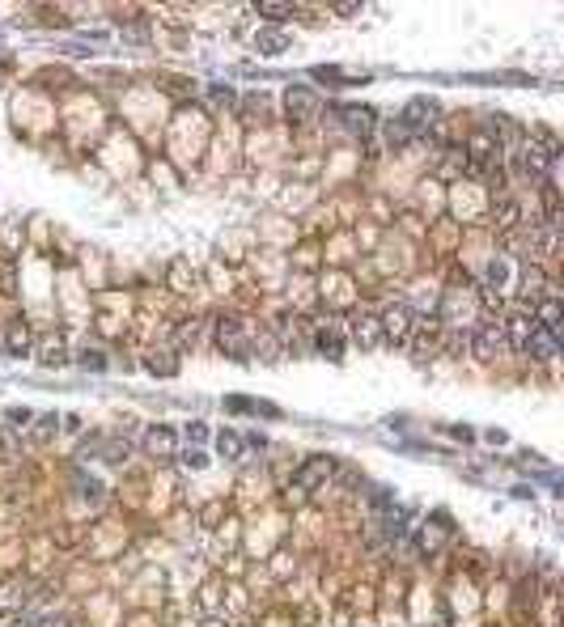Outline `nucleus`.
Returning <instances> with one entry per match:
<instances>
[{"label": "nucleus", "instance_id": "1", "mask_svg": "<svg viewBox=\"0 0 564 627\" xmlns=\"http://www.w3.org/2000/svg\"><path fill=\"white\" fill-rule=\"evenodd\" d=\"M216 343L225 347L234 361H251V343H247V322L234 318V314H221L216 318Z\"/></svg>", "mask_w": 564, "mask_h": 627}, {"label": "nucleus", "instance_id": "2", "mask_svg": "<svg viewBox=\"0 0 564 627\" xmlns=\"http://www.w3.org/2000/svg\"><path fill=\"white\" fill-rule=\"evenodd\" d=\"M378 327H382V339H390V343H407V339L416 335V314H411L407 301H399V306H390V310L378 318Z\"/></svg>", "mask_w": 564, "mask_h": 627}, {"label": "nucleus", "instance_id": "3", "mask_svg": "<svg viewBox=\"0 0 564 627\" xmlns=\"http://www.w3.org/2000/svg\"><path fill=\"white\" fill-rule=\"evenodd\" d=\"M501 343H505V331H501V322L484 318V322H475V327H471V352H475L480 361H493Z\"/></svg>", "mask_w": 564, "mask_h": 627}, {"label": "nucleus", "instance_id": "4", "mask_svg": "<svg viewBox=\"0 0 564 627\" xmlns=\"http://www.w3.org/2000/svg\"><path fill=\"white\" fill-rule=\"evenodd\" d=\"M433 119H437V102H429V98H411V102L403 106V115H399V123H403L411 136L429 132V128H433Z\"/></svg>", "mask_w": 564, "mask_h": 627}, {"label": "nucleus", "instance_id": "5", "mask_svg": "<svg viewBox=\"0 0 564 627\" xmlns=\"http://www.w3.org/2000/svg\"><path fill=\"white\" fill-rule=\"evenodd\" d=\"M284 106H289V119H293V123H310V119L318 115V98H314V89H306V85H293L289 98H284Z\"/></svg>", "mask_w": 564, "mask_h": 627}, {"label": "nucleus", "instance_id": "6", "mask_svg": "<svg viewBox=\"0 0 564 627\" xmlns=\"http://www.w3.org/2000/svg\"><path fill=\"white\" fill-rule=\"evenodd\" d=\"M534 327H539V322H534V314H513L501 331H505V343L513 347V352H526V343H530Z\"/></svg>", "mask_w": 564, "mask_h": 627}, {"label": "nucleus", "instance_id": "7", "mask_svg": "<svg viewBox=\"0 0 564 627\" xmlns=\"http://www.w3.org/2000/svg\"><path fill=\"white\" fill-rule=\"evenodd\" d=\"M331 470H335V462H331V458H310V462L297 470V479H293V488H297V492H314V488L323 483Z\"/></svg>", "mask_w": 564, "mask_h": 627}, {"label": "nucleus", "instance_id": "8", "mask_svg": "<svg viewBox=\"0 0 564 627\" xmlns=\"http://www.w3.org/2000/svg\"><path fill=\"white\" fill-rule=\"evenodd\" d=\"M144 449H149L153 458H174V429H166V424L149 429L144 433Z\"/></svg>", "mask_w": 564, "mask_h": 627}, {"label": "nucleus", "instance_id": "9", "mask_svg": "<svg viewBox=\"0 0 564 627\" xmlns=\"http://www.w3.org/2000/svg\"><path fill=\"white\" fill-rule=\"evenodd\" d=\"M335 115L344 119V128L357 132V136H370V132H374V111H370V106H339Z\"/></svg>", "mask_w": 564, "mask_h": 627}, {"label": "nucleus", "instance_id": "10", "mask_svg": "<svg viewBox=\"0 0 564 627\" xmlns=\"http://www.w3.org/2000/svg\"><path fill=\"white\" fill-rule=\"evenodd\" d=\"M526 356H530V361H552V356H556V331L534 327V335H530V343H526Z\"/></svg>", "mask_w": 564, "mask_h": 627}, {"label": "nucleus", "instance_id": "11", "mask_svg": "<svg viewBox=\"0 0 564 627\" xmlns=\"http://www.w3.org/2000/svg\"><path fill=\"white\" fill-rule=\"evenodd\" d=\"M352 339H357L361 347H378V343H382V327H378V318L357 314V318H352Z\"/></svg>", "mask_w": 564, "mask_h": 627}, {"label": "nucleus", "instance_id": "12", "mask_svg": "<svg viewBox=\"0 0 564 627\" xmlns=\"http://www.w3.org/2000/svg\"><path fill=\"white\" fill-rule=\"evenodd\" d=\"M318 352H323L327 361H339V356H344V335H339L335 327H327V322L318 327Z\"/></svg>", "mask_w": 564, "mask_h": 627}, {"label": "nucleus", "instance_id": "13", "mask_svg": "<svg viewBox=\"0 0 564 627\" xmlns=\"http://www.w3.org/2000/svg\"><path fill=\"white\" fill-rule=\"evenodd\" d=\"M30 327H21V322H13V327H9V335H5V347H9V352L13 356H26L30 352Z\"/></svg>", "mask_w": 564, "mask_h": 627}, {"label": "nucleus", "instance_id": "14", "mask_svg": "<svg viewBox=\"0 0 564 627\" xmlns=\"http://www.w3.org/2000/svg\"><path fill=\"white\" fill-rule=\"evenodd\" d=\"M216 449H221V458H225V462H238V458H242V449H247V441H242L234 429H225V433L216 437Z\"/></svg>", "mask_w": 564, "mask_h": 627}, {"label": "nucleus", "instance_id": "15", "mask_svg": "<svg viewBox=\"0 0 564 627\" xmlns=\"http://www.w3.org/2000/svg\"><path fill=\"white\" fill-rule=\"evenodd\" d=\"M225 411H255V415H280L272 403H255V398H238V394H229L225 398Z\"/></svg>", "mask_w": 564, "mask_h": 627}, {"label": "nucleus", "instance_id": "16", "mask_svg": "<svg viewBox=\"0 0 564 627\" xmlns=\"http://www.w3.org/2000/svg\"><path fill=\"white\" fill-rule=\"evenodd\" d=\"M149 373H161V378H174V373H179V361H174V352H153V356H149Z\"/></svg>", "mask_w": 564, "mask_h": 627}, {"label": "nucleus", "instance_id": "17", "mask_svg": "<svg viewBox=\"0 0 564 627\" xmlns=\"http://www.w3.org/2000/svg\"><path fill=\"white\" fill-rule=\"evenodd\" d=\"M43 365H64V343L60 339H47V347H43Z\"/></svg>", "mask_w": 564, "mask_h": 627}, {"label": "nucleus", "instance_id": "18", "mask_svg": "<svg viewBox=\"0 0 564 627\" xmlns=\"http://www.w3.org/2000/svg\"><path fill=\"white\" fill-rule=\"evenodd\" d=\"M81 365L93 369V373H102V369H106V356L98 352V347H85V352H81Z\"/></svg>", "mask_w": 564, "mask_h": 627}, {"label": "nucleus", "instance_id": "19", "mask_svg": "<svg viewBox=\"0 0 564 627\" xmlns=\"http://www.w3.org/2000/svg\"><path fill=\"white\" fill-rule=\"evenodd\" d=\"M289 38L284 34H259V52H284Z\"/></svg>", "mask_w": 564, "mask_h": 627}, {"label": "nucleus", "instance_id": "20", "mask_svg": "<svg viewBox=\"0 0 564 627\" xmlns=\"http://www.w3.org/2000/svg\"><path fill=\"white\" fill-rule=\"evenodd\" d=\"M386 140H390V144H407V140H411V132L395 119V123H386Z\"/></svg>", "mask_w": 564, "mask_h": 627}, {"label": "nucleus", "instance_id": "21", "mask_svg": "<svg viewBox=\"0 0 564 627\" xmlns=\"http://www.w3.org/2000/svg\"><path fill=\"white\" fill-rule=\"evenodd\" d=\"M195 339H200V322L191 318V322H183V327H179V343L187 347V343H195Z\"/></svg>", "mask_w": 564, "mask_h": 627}, {"label": "nucleus", "instance_id": "22", "mask_svg": "<svg viewBox=\"0 0 564 627\" xmlns=\"http://www.w3.org/2000/svg\"><path fill=\"white\" fill-rule=\"evenodd\" d=\"M17 454V437L13 433H0V462H9Z\"/></svg>", "mask_w": 564, "mask_h": 627}, {"label": "nucleus", "instance_id": "23", "mask_svg": "<svg viewBox=\"0 0 564 627\" xmlns=\"http://www.w3.org/2000/svg\"><path fill=\"white\" fill-rule=\"evenodd\" d=\"M52 433H56V415H43V420H38L34 441H38V445H43V441H52Z\"/></svg>", "mask_w": 564, "mask_h": 627}, {"label": "nucleus", "instance_id": "24", "mask_svg": "<svg viewBox=\"0 0 564 627\" xmlns=\"http://www.w3.org/2000/svg\"><path fill=\"white\" fill-rule=\"evenodd\" d=\"M488 284H505V259H493V263H488Z\"/></svg>", "mask_w": 564, "mask_h": 627}, {"label": "nucleus", "instance_id": "25", "mask_svg": "<svg viewBox=\"0 0 564 627\" xmlns=\"http://www.w3.org/2000/svg\"><path fill=\"white\" fill-rule=\"evenodd\" d=\"M208 98H212L216 106H229V102H234V89H229V85H212V93H208Z\"/></svg>", "mask_w": 564, "mask_h": 627}, {"label": "nucleus", "instance_id": "26", "mask_svg": "<svg viewBox=\"0 0 564 627\" xmlns=\"http://www.w3.org/2000/svg\"><path fill=\"white\" fill-rule=\"evenodd\" d=\"M259 17H293V5H259Z\"/></svg>", "mask_w": 564, "mask_h": 627}, {"label": "nucleus", "instance_id": "27", "mask_svg": "<svg viewBox=\"0 0 564 627\" xmlns=\"http://www.w3.org/2000/svg\"><path fill=\"white\" fill-rule=\"evenodd\" d=\"M314 81H331V85H339V81H344V72H339V68H314Z\"/></svg>", "mask_w": 564, "mask_h": 627}, {"label": "nucleus", "instance_id": "28", "mask_svg": "<svg viewBox=\"0 0 564 627\" xmlns=\"http://www.w3.org/2000/svg\"><path fill=\"white\" fill-rule=\"evenodd\" d=\"M183 466H191V470H200V466H208V458L200 454V449H187V454H183Z\"/></svg>", "mask_w": 564, "mask_h": 627}, {"label": "nucleus", "instance_id": "29", "mask_svg": "<svg viewBox=\"0 0 564 627\" xmlns=\"http://www.w3.org/2000/svg\"><path fill=\"white\" fill-rule=\"evenodd\" d=\"M81 492H85V500H93V505L102 500V483H93V479H81Z\"/></svg>", "mask_w": 564, "mask_h": 627}, {"label": "nucleus", "instance_id": "30", "mask_svg": "<svg viewBox=\"0 0 564 627\" xmlns=\"http://www.w3.org/2000/svg\"><path fill=\"white\" fill-rule=\"evenodd\" d=\"M34 415L26 411V407H9V424H30Z\"/></svg>", "mask_w": 564, "mask_h": 627}, {"label": "nucleus", "instance_id": "31", "mask_svg": "<svg viewBox=\"0 0 564 627\" xmlns=\"http://www.w3.org/2000/svg\"><path fill=\"white\" fill-rule=\"evenodd\" d=\"M187 437H191V441H208V424H200V420H195L191 429H187Z\"/></svg>", "mask_w": 564, "mask_h": 627}, {"label": "nucleus", "instance_id": "32", "mask_svg": "<svg viewBox=\"0 0 564 627\" xmlns=\"http://www.w3.org/2000/svg\"><path fill=\"white\" fill-rule=\"evenodd\" d=\"M38 627H72V619L68 615H52V619H43Z\"/></svg>", "mask_w": 564, "mask_h": 627}, {"label": "nucleus", "instance_id": "33", "mask_svg": "<svg viewBox=\"0 0 564 627\" xmlns=\"http://www.w3.org/2000/svg\"><path fill=\"white\" fill-rule=\"evenodd\" d=\"M484 437H488V441H493V445H505V441H509V437H505V433H501V429H488V433H484Z\"/></svg>", "mask_w": 564, "mask_h": 627}, {"label": "nucleus", "instance_id": "34", "mask_svg": "<svg viewBox=\"0 0 564 627\" xmlns=\"http://www.w3.org/2000/svg\"><path fill=\"white\" fill-rule=\"evenodd\" d=\"M13 627H38V619H30V615H21V619H13Z\"/></svg>", "mask_w": 564, "mask_h": 627}]
</instances>
